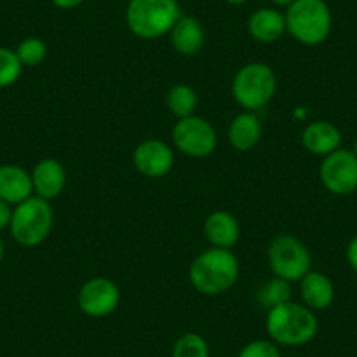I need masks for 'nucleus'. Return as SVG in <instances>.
Returning a JSON list of instances; mask_svg holds the SVG:
<instances>
[{
  "mask_svg": "<svg viewBox=\"0 0 357 357\" xmlns=\"http://www.w3.org/2000/svg\"><path fill=\"white\" fill-rule=\"evenodd\" d=\"M172 47L183 56H195L205 44V30L193 16H181L170 30Z\"/></svg>",
  "mask_w": 357,
  "mask_h": 357,
  "instance_id": "dca6fc26",
  "label": "nucleus"
},
{
  "mask_svg": "<svg viewBox=\"0 0 357 357\" xmlns=\"http://www.w3.org/2000/svg\"><path fill=\"white\" fill-rule=\"evenodd\" d=\"M198 105L197 91L188 84H175L167 95V107L175 118L184 119L195 116Z\"/></svg>",
  "mask_w": 357,
  "mask_h": 357,
  "instance_id": "aec40b11",
  "label": "nucleus"
},
{
  "mask_svg": "<svg viewBox=\"0 0 357 357\" xmlns=\"http://www.w3.org/2000/svg\"><path fill=\"white\" fill-rule=\"evenodd\" d=\"M119 301H121V291H119L118 284L105 277H95V279L86 280L77 296V303L82 314L93 319L111 315L119 307Z\"/></svg>",
  "mask_w": 357,
  "mask_h": 357,
  "instance_id": "9d476101",
  "label": "nucleus"
},
{
  "mask_svg": "<svg viewBox=\"0 0 357 357\" xmlns=\"http://www.w3.org/2000/svg\"><path fill=\"white\" fill-rule=\"evenodd\" d=\"M286 26L296 43L319 46L331 33V9L326 0H294L286 11Z\"/></svg>",
  "mask_w": 357,
  "mask_h": 357,
  "instance_id": "20e7f679",
  "label": "nucleus"
},
{
  "mask_svg": "<svg viewBox=\"0 0 357 357\" xmlns=\"http://www.w3.org/2000/svg\"><path fill=\"white\" fill-rule=\"evenodd\" d=\"M172 139L175 147L190 158L211 156L218 146V133L214 126L198 116L178 119L172 130Z\"/></svg>",
  "mask_w": 357,
  "mask_h": 357,
  "instance_id": "6e6552de",
  "label": "nucleus"
},
{
  "mask_svg": "<svg viewBox=\"0 0 357 357\" xmlns=\"http://www.w3.org/2000/svg\"><path fill=\"white\" fill-rule=\"evenodd\" d=\"M249 33L254 40L263 44H272L287 32L286 15L275 8H261L249 18L247 23Z\"/></svg>",
  "mask_w": 357,
  "mask_h": 357,
  "instance_id": "4468645a",
  "label": "nucleus"
},
{
  "mask_svg": "<svg viewBox=\"0 0 357 357\" xmlns=\"http://www.w3.org/2000/svg\"><path fill=\"white\" fill-rule=\"evenodd\" d=\"M204 233L212 247L231 249L240 238V225L235 215L229 212L215 211L205 219Z\"/></svg>",
  "mask_w": 357,
  "mask_h": 357,
  "instance_id": "f3484780",
  "label": "nucleus"
},
{
  "mask_svg": "<svg viewBox=\"0 0 357 357\" xmlns=\"http://www.w3.org/2000/svg\"><path fill=\"white\" fill-rule=\"evenodd\" d=\"M354 154H356V156H357V139H356V142H354Z\"/></svg>",
  "mask_w": 357,
  "mask_h": 357,
  "instance_id": "2f4dec72",
  "label": "nucleus"
},
{
  "mask_svg": "<svg viewBox=\"0 0 357 357\" xmlns=\"http://www.w3.org/2000/svg\"><path fill=\"white\" fill-rule=\"evenodd\" d=\"M207 340L198 333H184L175 340L170 357H208Z\"/></svg>",
  "mask_w": 357,
  "mask_h": 357,
  "instance_id": "4be33fe9",
  "label": "nucleus"
},
{
  "mask_svg": "<svg viewBox=\"0 0 357 357\" xmlns=\"http://www.w3.org/2000/svg\"><path fill=\"white\" fill-rule=\"evenodd\" d=\"M238 357H282L277 343L272 340H254L249 342L242 350Z\"/></svg>",
  "mask_w": 357,
  "mask_h": 357,
  "instance_id": "393cba45",
  "label": "nucleus"
},
{
  "mask_svg": "<svg viewBox=\"0 0 357 357\" xmlns=\"http://www.w3.org/2000/svg\"><path fill=\"white\" fill-rule=\"evenodd\" d=\"M263 125L256 112H242L236 116L228 128V140L236 151H250L259 144Z\"/></svg>",
  "mask_w": 357,
  "mask_h": 357,
  "instance_id": "6ab92c4d",
  "label": "nucleus"
},
{
  "mask_svg": "<svg viewBox=\"0 0 357 357\" xmlns=\"http://www.w3.org/2000/svg\"><path fill=\"white\" fill-rule=\"evenodd\" d=\"M240 275L238 259L231 249L211 247L190 266V282L205 296H219L236 284Z\"/></svg>",
  "mask_w": 357,
  "mask_h": 357,
  "instance_id": "f257e3e1",
  "label": "nucleus"
},
{
  "mask_svg": "<svg viewBox=\"0 0 357 357\" xmlns=\"http://www.w3.org/2000/svg\"><path fill=\"white\" fill-rule=\"evenodd\" d=\"M228 4H233V6H242L245 4V2H249V0H226Z\"/></svg>",
  "mask_w": 357,
  "mask_h": 357,
  "instance_id": "c756f323",
  "label": "nucleus"
},
{
  "mask_svg": "<svg viewBox=\"0 0 357 357\" xmlns=\"http://www.w3.org/2000/svg\"><path fill=\"white\" fill-rule=\"evenodd\" d=\"M177 0H130L126 6V25L130 32L144 40H154L170 33L181 20Z\"/></svg>",
  "mask_w": 357,
  "mask_h": 357,
  "instance_id": "7ed1b4c3",
  "label": "nucleus"
},
{
  "mask_svg": "<svg viewBox=\"0 0 357 357\" xmlns=\"http://www.w3.org/2000/svg\"><path fill=\"white\" fill-rule=\"evenodd\" d=\"M268 263L273 275L287 282H300L312 266L310 250L293 235H279L268 245Z\"/></svg>",
  "mask_w": 357,
  "mask_h": 357,
  "instance_id": "0eeeda50",
  "label": "nucleus"
},
{
  "mask_svg": "<svg viewBox=\"0 0 357 357\" xmlns=\"http://www.w3.org/2000/svg\"><path fill=\"white\" fill-rule=\"evenodd\" d=\"M51 2H53L54 6H56V8H60V9H75V8H79V6L82 4V2H84V0H51Z\"/></svg>",
  "mask_w": 357,
  "mask_h": 357,
  "instance_id": "cd10ccee",
  "label": "nucleus"
},
{
  "mask_svg": "<svg viewBox=\"0 0 357 357\" xmlns=\"http://www.w3.org/2000/svg\"><path fill=\"white\" fill-rule=\"evenodd\" d=\"M13 218V205H9L8 202L0 200V231L6 228H9Z\"/></svg>",
  "mask_w": 357,
  "mask_h": 357,
  "instance_id": "a878e982",
  "label": "nucleus"
},
{
  "mask_svg": "<svg viewBox=\"0 0 357 357\" xmlns=\"http://www.w3.org/2000/svg\"><path fill=\"white\" fill-rule=\"evenodd\" d=\"M53 219L50 202L33 195L13 208L9 229L16 243L23 247H37L50 236Z\"/></svg>",
  "mask_w": 357,
  "mask_h": 357,
  "instance_id": "423d86ee",
  "label": "nucleus"
},
{
  "mask_svg": "<svg viewBox=\"0 0 357 357\" xmlns=\"http://www.w3.org/2000/svg\"><path fill=\"white\" fill-rule=\"evenodd\" d=\"M277 93V75L261 61H252L240 68L231 82V95L236 104L249 112L266 107Z\"/></svg>",
  "mask_w": 357,
  "mask_h": 357,
  "instance_id": "39448f33",
  "label": "nucleus"
},
{
  "mask_svg": "<svg viewBox=\"0 0 357 357\" xmlns=\"http://www.w3.org/2000/svg\"><path fill=\"white\" fill-rule=\"evenodd\" d=\"M33 197L32 174L15 163L0 165V200L16 207Z\"/></svg>",
  "mask_w": 357,
  "mask_h": 357,
  "instance_id": "ddd939ff",
  "label": "nucleus"
},
{
  "mask_svg": "<svg viewBox=\"0 0 357 357\" xmlns=\"http://www.w3.org/2000/svg\"><path fill=\"white\" fill-rule=\"evenodd\" d=\"M133 167L139 174L149 178H160L170 174L174 168V151L160 139H147L133 151Z\"/></svg>",
  "mask_w": 357,
  "mask_h": 357,
  "instance_id": "9b49d317",
  "label": "nucleus"
},
{
  "mask_svg": "<svg viewBox=\"0 0 357 357\" xmlns=\"http://www.w3.org/2000/svg\"><path fill=\"white\" fill-rule=\"evenodd\" d=\"M2 259H4V242L0 238V263H2Z\"/></svg>",
  "mask_w": 357,
  "mask_h": 357,
  "instance_id": "7c9ffc66",
  "label": "nucleus"
},
{
  "mask_svg": "<svg viewBox=\"0 0 357 357\" xmlns=\"http://www.w3.org/2000/svg\"><path fill=\"white\" fill-rule=\"evenodd\" d=\"M319 331L314 310L294 301L268 310L266 333L273 343L284 347H301L310 343Z\"/></svg>",
  "mask_w": 357,
  "mask_h": 357,
  "instance_id": "f03ea898",
  "label": "nucleus"
},
{
  "mask_svg": "<svg viewBox=\"0 0 357 357\" xmlns=\"http://www.w3.org/2000/svg\"><path fill=\"white\" fill-rule=\"evenodd\" d=\"M301 144L310 154L324 158L340 149L342 132L329 121H314L305 126Z\"/></svg>",
  "mask_w": 357,
  "mask_h": 357,
  "instance_id": "2eb2a0df",
  "label": "nucleus"
},
{
  "mask_svg": "<svg viewBox=\"0 0 357 357\" xmlns=\"http://www.w3.org/2000/svg\"><path fill=\"white\" fill-rule=\"evenodd\" d=\"M270 2H272V4H275V6H279V8H289L294 0H270Z\"/></svg>",
  "mask_w": 357,
  "mask_h": 357,
  "instance_id": "c85d7f7f",
  "label": "nucleus"
},
{
  "mask_svg": "<svg viewBox=\"0 0 357 357\" xmlns=\"http://www.w3.org/2000/svg\"><path fill=\"white\" fill-rule=\"evenodd\" d=\"M23 70L16 51L0 46V88H9L20 79Z\"/></svg>",
  "mask_w": 357,
  "mask_h": 357,
  "instance_id": "b1692460",
  "label": "nucleus"
},
{
  "mask_svg": "<svg viewBox=\"0 0 357 357\" xmlns=\"http://www.w3.org/2000/svg\"><path fill=\"white\" fill-rule=\"evenodd\" d=\"M16 56L23 67H37L47 56V46L39 37H26L16 47Z\"/></svg>",
  "mask_w": 357,
  "mask_h": 357,
  "instance_id": "5701e85b",
  "label": "nucleus"
},
{
  "mask_svg": "<svg viewBox=\"0 0 357 357\" xmlns=\"http://www.w3.org/2000/svg\"><path fill=\"white\" fill-rule=\"evenodd\" d=\"M347 261H349L350 268L357 273V236H354L347 247Z\"/></svg>",
  "mask_w": 357,
  "mask_h": 357,
  "instance_id": "bb28decb",
  "label": "nucleus"
},
{
  "mask_svg": "<svg viewBox=\"0 0 357 357\" xmlns=\"http://www.w3.org/2000/svg\"><path fill=\"white\" fill-rule=\"evenodd\" d=\"M322 186L336 197H347L357 190V156L354 151L336 149L321 163Z\"/></svg>",
  "mask_w": 357,
  "mask_h": 357,
  "instance_id": "1a4fd4ad",
  "label": "nucleus"
},
{
  "mask_svg": "<svg viewBox=\"0 0 357 357\" xmlns=\"http://www.w3.org/2000/svg\"><path fill=\"white\" fill-rule=\"evenodd\" d=\"M33 195L44 200H54L67 186V170L54 158H44L32 170Z\"/></svg>",
  "mask_w": 357,
  "mask_h": 357,
  "instance_id": "f8f14e48",
  "label": "nucleus"
},
{
  "mask_svg": "<svg viewBox=\"0 0 357 357\" xmlns=\"http://www.w3.org/2000/svg\"><path fill=\"white\" fill-rule=\"evenodd\" d=\"M300 294L303 305L310 310H326L335 300V286L328 275L310 270L300 280Z\"/></svg>",
  "mask_w": 357,
  "mask_h": 357,
  "instance_id": "a211bd4d",
  "label": "nucleus"
},
{
  "mask_svg": "<svg viewBox=\"0 0 357 357\" xmlns=\"http://www.w3.org/2000/svg\"><path fill=\"white\" fill-rule=\"evenodd\" d=\"M291 294H293L291 293V282L275 277V279L268 280V282L257 291V303L270 310V308L279 307V305L291 301Z\"/></svg>",
  "mask_w": 357,
  "mask_h": 357,
  "instance_id": "412c9836",
  "label": "nucleus"
}]
</instances>
